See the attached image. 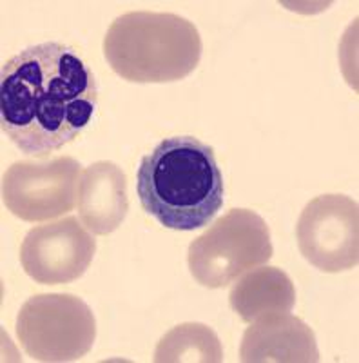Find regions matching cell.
I'll use <instances>...</instances> for the list:
<instances>
[{"instance_id": "1", "label": "cell", "mask_w": 359, "mask_h": 363, "mask_svg": "<svg viewBox=\"0 0 359 363\" xmlns=\"http://www.w3.org/2000/svg\"><path fill=\"white\" fill-rule=\"evenodd\" d=\"M96 106L95 73L60 42L29 45L0 71V128L28 157L71 144L91 124Z\"/></svg>"}, {"instance_id": "2", "label": "cell", "mask_w": 359, "mask_h": 363, "mask_svg": "<svg viewBox=\"0 0 359 363\" xmlns=\"http://www.w3.org/2000/svg\"><path fill=\"white\" fill-rule=\"evenodd\" d=\"M142 209L160 225L194 231L223 206V174L215 149L194 136H171L145 155L137 171Z\"/></svg>"}, {"instance_id": "3", "label": "cell", "mask_w": 359, "mask_h": 363, "mask_svg": "<svg viewBox=\"0 0 359 363\" xmlns=\"http://www.w3.org/2000/svg\"><path fill=\"white\" fill-rule=\"evenodd\" d=\"M202 50L196 26L176 13H125L103 37V57L111 69L135 84L186 79L198 67Z\"/></svg>"}, {"instance_id": "4", "label": "cell", "mask_w": 359, "mask_h": 363, "mask_svg": "<svg viewBox=\"0 0 359 363\" xmlns=\"http://www.w3.org/2000/svg\"><path fill=\"white\" fill-rule=\"evenodd\" d=\"M267 222L251 209H231L216 220L187 252L193 278L207 289H223L273 258Z\"/></svg>"}, {"instance_id": "5", "label": "cell", "mask_w": 359, "mask_h": 363, "mask_svg": "<svg viewBox=\"0 0 359 363\" xmlns=\"http://www.w3.org/2000/svg\"><path fill=\"white\" fill-rule=\"evenodd\" d=\"M17 338L35 362H76L95 345V314L73 294H37L18 311Z\"/></svg>"}, {"instance_id": "6", "label": "cell", "mask_w": 359, "mask_h": 363, "mask_svg": "<svg viewBox=\"0 0 359 363\" xmlns=\"http://www.w3.org/2000/svg\"><path fill=\"white\" fill-rule=\"evenodd\" d=\"M82 165L71 157L21 160L2 178V200L24 222H46L73 211Z\"/></svg>"}, {"instance_id": "7", "label": "cell", "mask_w": 359, "mask_h": 363, "mask_svg": "<svg viewBox=\"0 0 359 363\" xmlns=\"http://www.w3.org/2000/svg\"><path fill=\"white\" fill-rule=\"evenodd\" d=\"M300 252L323 272L351 271L359 262V207L345 194L310 200L296 225Z\"/></svg>"}, {"instance_id": "8", "label": "cell", "mask_w": 359, "mask_h": 363, "mask_svg": "<svg viewBox=\"0 0 359 363\" xmlns=\"http://www.w3.org/2000/svg\"><path fill=\"white\" fill-rule=\"evenodd\" d=\"M96 252V240L76 216L33 227L21 245V264L42 285L71 284L84 277Z\"/></svg>"}, {"instance_id": "9", "label": "cell", "mask_w": 359, "mask_h": 363, "mask_svg": "<svg viewBox=\"0 0 359 363\" xmlns=\"http://www.w3.org/2000/svg\"><path fill=\"white\" fill-rule=\"evenodd\" d=\"M239 359L244 363H318L314 330L289 313L261 316L244 333Z\"/></svg>"}, {"instance_id": "10", "label": "cell", "mask_w": 359, "mask_h": 363, "mask_svg": "<svg viewBox=\"0 0 359 363\" xmlns=\"http://www.w3.org/2000/svg\"><path fill=\"white\" fill-rule=\"evenodd\" d=\"M79 218L93 235H111L129 211L127 178L118 165L108 160L82 171L76 187Z\"/></svg>"}, {"instance_id": "11", "label": "cell", "mask_w": 359, "mask_h": 363, "mask_svg": "<svg viewBox=\"0 0 359 363\" xmlns=\"http://www.w3.org/2000/svg\"><path fill=\"white\" fill-rule=\"evenodd\" d=\"M229 303L244 322L251 323L267 314L290 313L296 289L287 272L267 265L241 274L231 289Z\"/></svg>"}, {"instance_id": "12", "label": "cell", "mask_w": 359, "mask_h": 363, "mask_svg": "<svg viewBox=\"0 0 359 363\" xmlns=\"http://www.w3.org/2000/svg\"><path fill=\"white\" fill-rule=\"evenodd\" d=\"M154 362L220 363L223 362V349L211 327L203 323H182L158 342Z\"/></svg>"}]
</instances>
